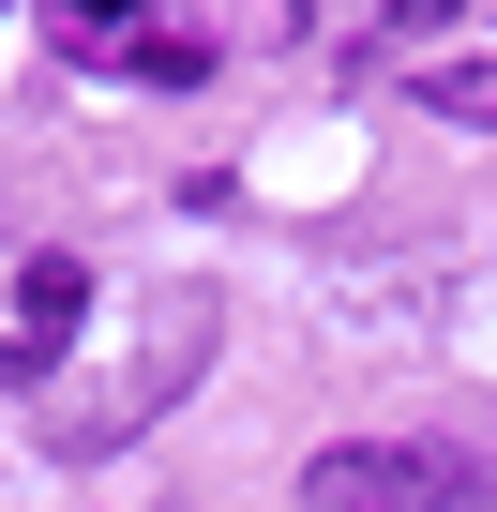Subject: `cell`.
<instances>
[{"instance_id": "6da1fadb", "label": "cell", "mask_w": 497, "mask_h": 512, "mask_svg": "<svg viewBox=\"0 0 497 512\" xmlns=\"http://www.w3.org/2000/svg\"><path fill=\"white\" fill-rule=\"evenodd\" d=\"M302 497H317V512H452L467 467H452V452H407V437H332V452L302 467Z\"/></svg>"}, {"instance_id": "3957f363", "label": "cell", "mask_w": 497, "mask_h": 512, "mask_svg": "<svg viewBox=\"0 0 497 512\" xmlns=\"http://www.w3.org/2000/svg\"><path fill=\"white\" fill-rule=\"evenodd\" d=\"M437 106H452V121H497V61H452V76H437Z\"/></svg>"}, {"instance_id": "7a4b0ae2", "label": "cell", "mask_w": 497, "mask_h": 512, "mask_svg": "<svg viewBox=\"0 0 497 512\" xmlns=\"http://www.w3.org/2000/svg\"><path fill=\"white\" fill-rule=\"evenodd\" d=\"M76 317H91V272H76V256H31V272H16V362H46Z\"/></svg>"}]
</instances>
